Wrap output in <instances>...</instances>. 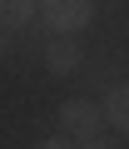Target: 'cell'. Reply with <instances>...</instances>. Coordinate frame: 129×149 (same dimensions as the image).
Listing matches in <instances>:
<instances>
[{
  "label": "cell",
  "instance_id": "obj_7",
  "mask_svg": "<svg viewBox=\"0 0 129 149\" xmlns=\"http://www.w3.org/2000/svg\"><path fill=\"white\" fill-rule=\"evenodd\" d=\"M15 50V30H0V55H10Z\"/></svg>",
  "mask_w": 129,
  "mask_h": 149
},
{
  "label": "cell",
  "instance_id": "obj_8",
  "mask_svg": "<svg viewBox=\"0 0 129 149\" xmlns=\"http://www.w3.org/2000/svg\"><path fill=\"white\" fill-rule=\"evenodd\" d=\"M75 149H114V144H104V139H85V144H75Z\"/></svg>",
  "mask_w": 129,
  "mask_h": 149
},
{
  "label": "cell",
  "instance_id": "obj_6",
  "mask_svg": "<svg viewBox=\"0 0 129 149\" xmlns=\"http://www.w3.org/2000/svg\"><path fill=\"white\" fill-rule=\"evenodd\" d=\"M35 149H75V144H64V134H55V139H40Z\"/></svg>",
  "mask_w": 129,
  "mask_h": 149
},
{
  "label": "cell",
  "instance_id": "obj_4",
  "mask_svg": "<svg viewBox=\"0 0 129 149\" xmlns=\"http://www.w3.org/2000/svg\"><path fill=\"white\" fill-rule=\"evenodd\" d=\"M40 15V0H0V30H30Z\"/></svg>",
  "mask_w": 129,
  "mask_h": 149
},
{
  "label": "cell",
  "instance_id": "obj_5",
  "mask_svg": "<svg viewBox=\"0 0 129 149\" xmlns=\"http://www.w3.org/2000/svg\"><path fill=\"white\" fill-rule=\"evenodd\" d=\"M99 109H104V124H114V129H124V134H129V80H124V85H114V90L104 95V104H99Z\"/></svg>",
  "mask_w": 129,
  "mask_h": 149
},
{
  "label": "cell",
  "instance_id": "obj_3",
  "mask_svg": "<svg viewBox=\"0 0 129 149\" xmlns=\"http://www.w3.org/2000/svg\"><path fill=\"white\" fill-rule=\"evenodd\" d=\"M80 60H85L80 40H70V35H50V45H45V70H50V74H75Z\"/></svg>",
  "mask_w": 129,
  "mask_h": 149
},
{
  "label": "cell",
  "instance_id": "obj_1",
  "mask_svg": "<svg viewBox=\"0 0 129 149\" xmlns=\"http://www.w3.org/2000/svg\"><path fill=\"white\" fill-rule=\"evenodd\" d=\"M94 20V0H40V25L50 35H70L80 40V30Z\"/></svg>",
  "mask_w": 129,
  "mask_h": 149
},
{
  "label": "cell",
  "instance_id": "obj_2",
  "mask_svg": "<svg viewBox=\"0 0 129 149\" xmlns=\"http://www.w3.org/2000/svg\"><path fill=\"white\" fill-rule=\"evenodd\" d=\"M60 129H64V139H99V129H104V109L94 104V100H64L60 104Z\"/></svg>",
  "mask_w": 129,
  "mask_h": 149
}]
</instances>
